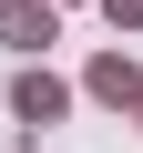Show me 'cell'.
Returning <instances> with one entry per match:
<instances>
[{
    "label": "cell",
    "mask_w": 143,
    "mask_h": 153,
    "mask_svg": "<svg viewBox=\"0 0 143 153\" xmlns=\"http://www.w3.org/2000/svg\"><path fill=\"white\" fill-rule=\"evenodd\" d=\"M10 102H21V123H51V112H61V82H51V71H21Z\"/></svg>",
    "instance_id": "1"
},
{
    "label": "cell",
    "mask_w": 143,
    "mask_h": 153,
    "mask_svg": "<svg viewBox=\"0 0 143 153\" xmlns=\"http://www.w3.org/2000/svg\"><path fill=\"white\" fill-rule=\"evenodd\" d=\"M0 31H10V41H51V10H41V0H10Z\"/></svg>",
    "instance_id": "2"
}]
</instances>
